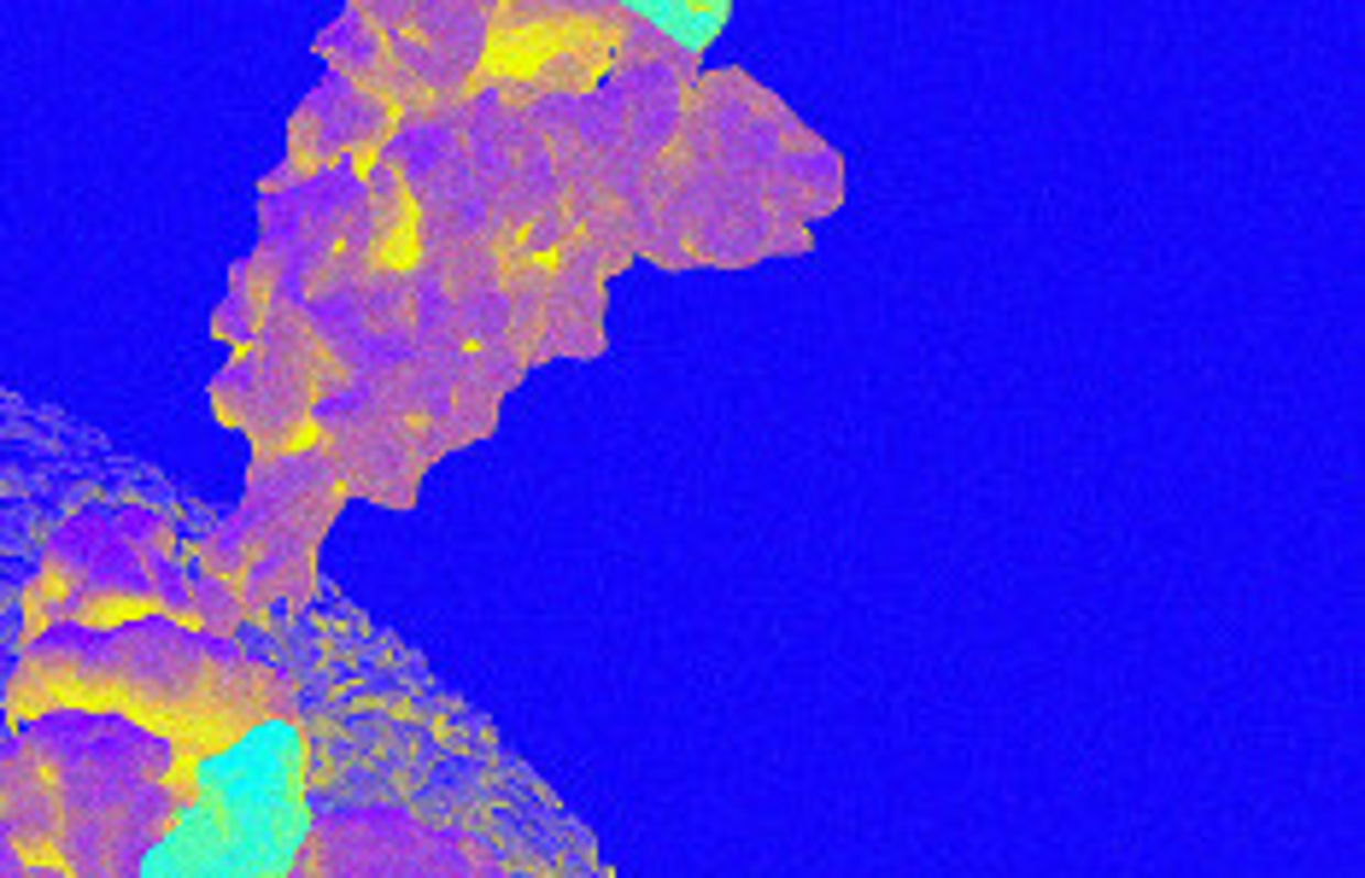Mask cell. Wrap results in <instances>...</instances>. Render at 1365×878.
I'll return each instance as SVG.
<instances>
[{
	"instance_id": "obj_2",
	"label": "cell",
	"mask_w": 1365,
	"mask_h": 878,
	"mask_svg": "<svg viewBox=\"0 0 1365 878\" xmlns=\"http://www.w3.org/2000/svg\"><path fill=\"white\" fill-rule=\"evenodd\" d=\"M627 12L644 18L651 30H662L680 53H704L715 35L733 24V7H715V0H633Z\"/></svg>"
},
{
	"instance_id": "obj_1",
	"label": "cell",
	"mask_w": 1365,
	"mask_h": 878,
	"mask_svg": "<svg viewBox=\"0 0 1365 878\" xmlns=\"http://www.w3.org/2000/svg\"><path fill=\"white\" fill-rule=\"evenodd\" d=\"M305 844V733L264 715L199 756L194 796L141 849L136 878H293Z\"/></svg>"
}]
</instances>
